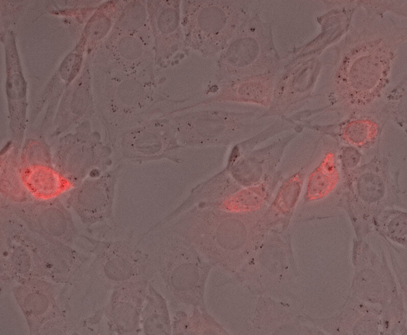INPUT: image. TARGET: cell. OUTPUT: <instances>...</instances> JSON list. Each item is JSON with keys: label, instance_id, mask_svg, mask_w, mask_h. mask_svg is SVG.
Returning a JSON list of instances; mask_svg holds the SVG:
<instances>
[{"label": "cell", "instance_id": "cell-1", "mask_svg": "<svg viewBox=\"0 0 407 335\" xmlns=\"http://www.w3.org/2000/svg\"><path fill=\"white\" fill-rule=\"evenodd\" d=\"M339 177L334 155L328 153L310 175L307 193L308 198L317 200L326 196L335 187Z\"/></svg>", "mask_w": 407, "mask_h": 335}, {"label": "cell", "instance_id": "cell-2", "mask_svg": "<svg viewBox=\"0 0 407 335\" xmlns=\"http://www.w3.org/2000/svg\"><path fill=\"white\" fill-rule=\"evenodd\" d=\"M377 127L368 121L354 122L344 129V135L349 142L360 146L371 141L376 136Z\"/></svg>", "mask_w": 407, "mask_h": 335}]
</instances>
